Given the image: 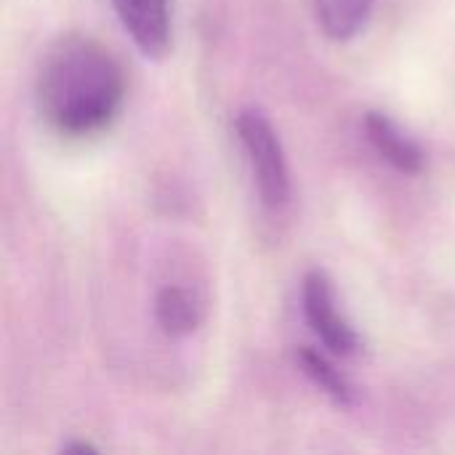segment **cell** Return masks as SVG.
Listing matches in <instances>:
<instances>
[{
  "mask_svg": "<svg viewBox=\"0 0 455 455\" xmlns=\"http://www.w3.org/2000/svg\"><path fill=\"white\" fill-rule=\"evenodd\" d=\"M301 301H304V317L325 349H331L339 357H355L363 349V339L336 307L333 283L328 280L325 272L312 269L304 277Z\"/></svg>",
  "mask_w": 455,
  "mask_h": 455,
  "instance_id": "3957f363",
  "label": "cell"
},
{
  "mask_svg": "<svg viewBox=\"0 0 455 455\" xmlns=\"http://www.w3.org/2000/svg\"><path fill=\"white\" fill-rule=\"evenodd\" d=\"M115 13L136 48L160 59L171 48V0H112Z\"/></svg>",
  "mask_w": 455,
  "mask_h": 455,
  "instance_id": "277c9868",
  "label": "cell"
},
{
  "mask_svg": "<svg viewBox=\"0 0 455 455\" xmlns=\"http://www.w3.org/2000/svg\"><path fill=\"white\" fill-rule=\"evenodd\" d=\"M125 88V72L112 51L88 35L72 32L43 53L35 77V107L56 136L88 139L117 120Z\"/></svg>",
  "mask_w": 455,
  "mask_h": 455,
  "instance_id": "6da1fadb",
  "label": "cell"
},
{
  "mask_svg": "<svg viewBox=\"0 0 455 455\" xmlns=\"http://www.w3.org/2000/svg\"><path fill=\"white\" fill-rule=\"evenodd\" d=\"M155 320L160 331L171 339H184L195 333L203 323L200 301L181 285H165L155 296Z\"/></svg>",
  "mask_w": 455,
  "mask_h": 455,
  "instance_id": "8992f818",
  "label": "cell"
},
{
  "mask_svg": "<svg viewBox=\"0 0 455 455\" xmlns=\"http://www.w3.org/2000/svg\"><path fill=\"white\" fill-rule=\"evenodd\" d=\"M363 131H365L371 147L379 152V157L387 160L400 173L416 176V173L424 171L427 152L389 115H384V112H365Z\"/></svg>",
  "mask_w": 455,
  "mask_h": 455,
  "instance_id": "5b68a950",
  "label": "cell"
},
{
  "mask_svg": "<svg viewBox=\"0 0 455 455\" xmlns=\"http://www.w3.org/2000/svg\"><path fill=\"white\" fill-rule=\"evenodd\" d=\"M61 451H64V453H99V448H96V445L83 443V440H72V443L61 445Z\"/></svg>",
  "mask_w": 455,
  "mask_h": 455,
  "instance_id": "9c48e42d",
  "label": "cell"
},
{
  "mask_svg": "<svg viewBox=\"0 0 455 455\" xmlns=\"http://www.w3.org/2000/svg\"><path fill=\"white\" fill-rule=\"evenodd\" d=\"M296 363H299L301 373H304L317 389H323L336 405H341V408L355 405L357 392H355L352 381H349V379H347V376H344L323 352H317V349H312V347H301V349L296 352Z\"/></svg>",
  "mask_w": 455,
  "mask_h": 455,
  "instance_id": "52a82bcc",
  "label": "cell"
},
{
  "mask_svg": "<svg viewBox=\"0 0 455 455\" xmlns=\"http://www.w3.org/2000/svg\"><path fill=\"white\" fill-rule=\"evenodd\" d=\"M317 21L333 40L360 35L373 13V0H315Z\"/></svg>",
  "mask_w": 455,
  "mask_h": 455,
  "instance_id": "ba28073f",
  "label": "cell"
},
{
  "mask_svg": "<svg viewBox=\"0 0 455 455\" xmlns=\"http://www.w3.org/2000/svg\"><path fill=\"white\" fill-rule=\"evenodd\" d=\"M235 131L248 155L261 203L272 211L285 208L291 200V173H288L283 141H280L272 120L261 109L248 107V109L237 112Z\"/></svg>",
  "mask_w": 455,
  "mask_h": 455,
  "instance_id": "7a4b0ae2",
  "label": "cell"
}]
</instances>
